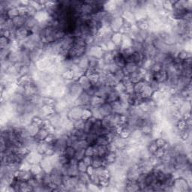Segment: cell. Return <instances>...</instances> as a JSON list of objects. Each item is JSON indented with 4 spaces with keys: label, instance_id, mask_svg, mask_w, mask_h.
<instances>
[{
    "label": "cell",
    "instance_id": "5bb4252c",
    "mask_svg": "<svg viewBox=\"0 0 192 192\" xmlns=\"http://www.w3.org/2000/svg\"><path fill=\"white\" fill-rule=\"evenodd\" d=\"M155 142H156V145L159 148H162V147L164 146L166 143H167V140L166 139L163 137H159V138H156V139L154 140Z\"/></svg>",
    "mask_w": 192,
    "mask_h": 192
},
{
    "label": "cell",
    "instance_id": "52a82bcc",
    "mask_svg": "<svg viewBox=\"0 0 192 192\" xmlns=\"http://www.w3.org/2000/svg\"><path fill=\"white\" fill-rule=\"evenodd\" d=\"M38 24H39V23L38 22V20L35 17H27L24 27H27L29 30H32V29L38 26Z\"/></svg>",
    "mask_w": 192,
    "mask_h": 192
},
{
    "label": "cell",
    "instance_id": "ba28073f",
    "mask_svg": "<svg viewBox=\"0 0 192 192\" xmlns=\"http://www.w3.org/2000/svg\"><path fill=\"white\" fill-rule=\"evenodd\" d=\"M110 143V140L108 139L107 136L105 135H101V136L97 137L96 144L98 146H107Z\"/></svg>",
    "mask_w": 192,
    "mask_h": 192
},
{
    "label": "cell",
    "instance_id": "7c38bea8",
    "mask_svg": "<svg viewBox=\"0 0 192 192\" xmlns=\"http://www.w3.org/2000/svg\"><path fill=\"white\" fill-rule=\"evenodd\" d=\"M8 15L10 19H13L15 17L19 15V11H18L17 8H12L9 9L8 11Z\"/></svg>",
    "mask_w": 192,
    "mask_h": 192
},
{
    "label": "cell",
    "instance_id": "e0dca14e",
    "mask_svg": "<svg viewBox=\"0 0 192 192\" xmlns=\"http://www.w3.org/2000/svg\"><path fill=\"white\" fill-rule=\"evenodd\" d=\"M83 161L86 163L88 166H91L92 164H93V156H85V157L83 158Z\"/></svg>",
    "mask_w": 192,
    "mask_h": 192
},
{
    "label": "cell",
    "instance_id": "6da1fadb",
    "mask_svg": "<svg viewBox=\"0 0 192 192\" xmlns=\"http://www.w3.org/2000/svg\"><path fill=\"white\" fill-rule=\"evenodd\" d=\"M98 113H99L100 116H101V119H103L104 117H106V116H109V115L111 114L112 113H113L111 104L106 102V101L98 107Z\"/></svg>",
    "mask_w": 192,
    "mask_h": 192
},
{
    "label": "cell",
    "instance_id": "5b68a950",
    "mask_svg": "<svg viewBox=\"0 0 192 192\" xmlns=\"http://www.w3.org/2000/svg\"><path fill=\"white\" fill-rule=\"evenodd\" d=\"M77 150L74 148L73 146H68L67 147L63 153V156L66 158L67 159H68L69 161H71V159H74L75 154H76Z\"/></svg>",
    "mask_w": 192,
    "mask_h": 192
},
{
    "label": "cell",
    "instance_id": "9c48e42d",
    "mask_svg": "<svg viewBox=\"0 0 192 192\" xmlns=\"http://www.w3.org/2000/svg\"><path fill=\"white\" fill-rule=\"evenodd\" d=\"M158 149H159V147L157 146L154 140H152L151 142H150V143L146 146L147 151L149 152V153H150L151 156L154 155V153H156V150H157Z\"/></svg>",
    "mask_w": 192,
    "mask_h": 192
},
{
    "label": "cell",
    "instance_id": "8992f818",
    "mask_svg": "<svg viewBox=\"0 0 192 192\" xmlns=\"http://www.w3.org/2000/svg\"><path fill=\"white\" fill-rule=\"evenodd\" d=\"M122 37H123V35H122L119 32H114L113 33V36L111 38V41L114 43L116 47H120L122 42Z\"/></svg>",
    "mask_w": 192,
    "mask_h": 192
},
{
    "label": "cell",
    "instance_id": "7a4b0ae2",
    "mask_svg": "<svg viewBox=\"0 0 192 192\" xmlns=\"http://www.w3.org/2000/svg\"><path fill=\"white\" fill-rule=\"evenodd\" d=\"M27 18V17H26L20 16V15H18V16L14 17L13 19H11L14 27L16 30L21 28V27H24V26H25Z\"/></svg>",
    "mask_w": 192,
    "mask_h": 192
},
{
    "label": "cell",
    "instance_id": "30bf717a",
    "mask_svg": "<svg viewBox=\"0 0 192 192\" xmlns=\"http://www.w3.org/2000/svg\"><path fill=\"white\" fill-rule=\"evenodd\" d=\"M86 120L83 119L82 118L77 119V120L73 122L74 128L77 129V130H83L84 125H85Z\"/></svg>",
    "mask_w": 192,
    "mask_h": 192
},
{
    "label": "cell",
    "instance_id": "3957f363",
    "mask_svg": "<svg viewBox=\"0 0 192 192\" xmlns=\"http://www.w3.org/2000/svg\"><path fill=\"white\" fill-rule=\"evenodd\" d=\"M119 96H120V94H119L117 91H116L115 89H113V90H111V91L107 94V98H106L105 101L106 102L109 103V104H113V103L115 102V101H119Z\"/></svg>",
    "mask_w": 192,
    "mask_h": 192
},
{
    "label": "cell",
    "instance_id": "8fae6325",
    "mask_svg": "<svg viewBox=\"0 0 192 192\" xmlns=\"http://www.w3.org/2000/svg\"><path fill=\"white\" fill-rule=\"evenodd\" d=\"M97 137L96 134H87V138H86V140L87 141V143H89L90 146H93L96 144Z\"/></svg>",
    "mask_w": 192,
    "mask_h": 192
},
{
    "label": "cell",
    "instance_id": "9a60e30c",
    "mask_svg": "<svg viewBox=\"0 0 192 192\" xmlns=\"http://www.w3.org/2000/svg\"><path fill=\"white\" fill-rule=\"evenodd\" d=\"M89 166L84 162L83 161L81 160L79 161L77 163V167L78 170H79L80 172H87V168H88Z\"/></svg>",
    "mask_w": 192,
    "mask_h": 192
},
{
    "label": "cell",
    "instance_id": "2e32d148",
    "mask_svg": "<svg viewBox=\"0 0 192 192\" xmlns=\"http://www.w3.org/2000/svg\"><path fill=\"white\" fill-rule=\"evenodd\" d=\"M165 153H166V151L164 150V148H159L157 150H156V153H154V155H153V156H156V157L158 158V159H161V158L164 156Z\"/></svg>",
    "mask_w": 192,
    "mask_h": 192
},
{
    "label": "cell",
    "instance_id": "277c9868",
    "mask_svg": "<svg viewBox=\"0 0 192 192\" xmlns=\"http://www.w3.org/2000/svg\"><path fill=\"white\" fill-rule=\"evenodd\" d=\"M49 134H50V132H49V131L46 128H40L38 133H37V134L35 135L34 137H35V139L38 142L44 141Z\"/></svg>",
    "mask_w": 192,
    "mask_h": 192
},
{
    "label": "cell",
    "instance_id": "4fadbf2b",
    "mask_svg": "<svg viewBox=\"0 0 192 192\" xmlns=\"http://www.w3.org/2000/svg\"><path fill=\"white\" fill-rule=\"evenodd\" d=\"M85 157V150H78L76 151L74 159L78 161H81Z\"/></svg>",
    "mask_w": 192,
    "mask_h": 192
}]
</instances>
